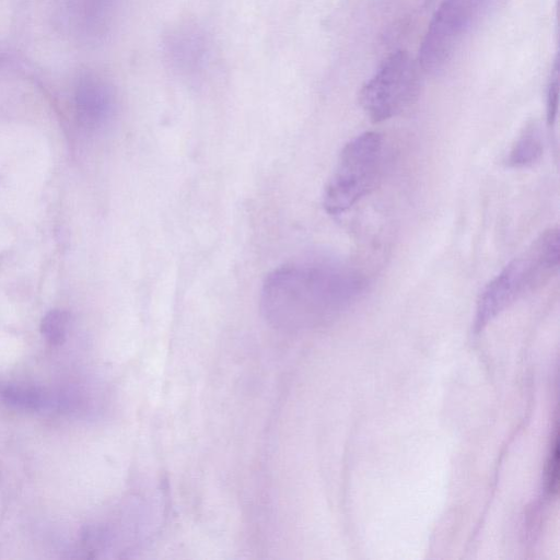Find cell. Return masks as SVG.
<instances>
[{
  "instance_id": "cell-3",
  "label": "cell",
  "mask_w": 560,
  "mask_h": 560,
  "mask_svg": "<svg viewBox=\"0 0 560 560\" xmlns=\"http://www.w3.org/2000/svg\"><path fill=\"white\" fill-rule=\"evenodd\" d=\"M418 93L417 68L407 51L388 56L359 92V103L374 122L407 108Z\"/></svg>"
},
{
  "instance_id": "cell-1",
  "label": "cell",
  "mask_w": 560,
  "mask_h": 560,
  "mask_svg": "<svg viewBox=\"0 0 560 560\" xmlns=\"http://www.w3.org/2000/svg\"><path fill=\"white\" fill-rule=\"evenodd\" d=\"M349 276L332 265L291 262L265 278L260 311L273 328H302L334 306L351 289Z\"/></svg>"
},
{
  "instance_id": "cell-8",
  "label": "cell",
  "mask_w": 560,
  "mask_h": 560,
  "mask_svg": "<svg viewBox=\"0 0 560 560\" xmlns=\"http://www.w3.org/2000/svg\"><path fill=\"white\" fill-rule=\"evenodd\" d=\"M542 150L540 126L536 121L528 122L510 150L506 163L515 168L530 166L540 159Z\"/></svg>"
},
{
  "instance_id": "cell-10",
  "label": "cell",
  "mask_w": 560,
  "mask_h": 560,
  "mask_svg": "<svg viewBox=\"0 0 560 560\" xmlns=\"http://www.w3.org/2000/svg\"><path fill=\"white\" fill-rule=\"evenodd\" d=\"M560 236L557 228L545 231L533 244L530 254L546 272L557 269L559 265Z\"/></svg>"
},
{
  "instance_id": "cell-11",
  "label": "cell",
  "mask_w": 560,
  "mask_h": 560,
  "mask_svg": "<svg viewBox=\"0 0 560 560\" xmlns=\"http://www.w3.org/2000/svg\"><path fill=\"white\" fill-rule=\"evenodd\" d=\"M69 315L61 310L49 311L42 319L40 331L50 345H60L66 339Z\"/></svg>"
},
{
  "instance_id": "cell-12",
  "label": "cell",
  "mask_w": 560,
  "mask_h": 560,
  "mask_svg": "<svg viewBox=\"0 0 560 560\" xmlns=\"http://www.w3.org/2000/svg\"><path fill=\"white\" fill-rule=\"evenodd\" d=\"M559 65L558 60H556L547 89L546 112L549 126H553L557 119L559 108Z\"/></svg>"
},
{
  "instance_id": "cell-6",
  "label": "cell",
  "mask_w": 560,
  "mask_h": 560,
  "mask_svg": "<svg viewBox=\"0 0 560 560\" xmlns=\"http://www.w3.org/2000/svg\"><path fill=\"white\" fill-rule=\"evenodd\" d=\"M164 51L176 72L195 74L203 68L207 59L205 34L192 25L176 26L165 37Z\"/></svg>"
},
{
  "instance_id": "cell-9",
  "label": "cell",
  "mask_w": 560,
  "mask_h": 560,
  "mask_svg": "<svg viewBox=\"0 0 560 560\" xmlns=\"http://www.w3.org/2000/svg\"><path fill=\"white\" fill-rule=\"evenodd\" d=\"M0 404L21 410L39 411L50 408L54 402L38 388L0 381Z\"/></svg>"
},
{
  "instance_id": "cell-4",
  "label": "cell",
  "mask_w": 560,
  "mask_h": 560,
  "mask_svg": "<svg viewBox=\"0 0 560 560\" xmlns=\"http://www.w3.org/2000/svg\"><path fill=\"white\" fill-rule=\"evenodd\" d=\"M486 0H444L435 11L419 49V63L442 71L476 24Z\"/></svg>"
},
{
  "instance_id": "cell-5",
  "label": "cell",
  "mask_w": 560,
  "mask_h": 560,
  "mask_svg": "<svg viewBox=\"0 0 560 560\" xmlns=\"http://www.w3.org/2000/svg\"><path fill=\"white\" fill-rule=\"evenodd\" d=\"M544 275L529 253L509 262L483 288L479 302L481 317L499 311L523 290L539 282Z\"/></svg>"
},
{
  "instance_id": "cell-7",
  "label": "cell",
  "mask_w": 560,
  "mask_h": 560,
  "mask_svg": "<svg viewBox=\"0 0 560 560\" xmlns=\"http://www.w3.org/2000/svg\"><path fill=\"white\" fill-rule=\"evenodd\" d=\"M114 109L110 91L103 84L85 90L79 100L80 119L84 126L95 128L105 122Z\"/></svg>"
},
{
  "instance_id": "cell-2",
  "label": "cell",
  "mask_w": 560,
  "mask_h": 560,
  "mask_svg": "<svg viewBox=\"0 0 560 560\" xmlns=\"http://www.w3.org/2000/svg\"><path fill=\"white\" fill-rule=\"evenodd\" d=\"M383 152V138L373 131L357 136L342 148L323 195L327 213H343L369 194L380 176Z\"/></svg>"
}]
</instances>
